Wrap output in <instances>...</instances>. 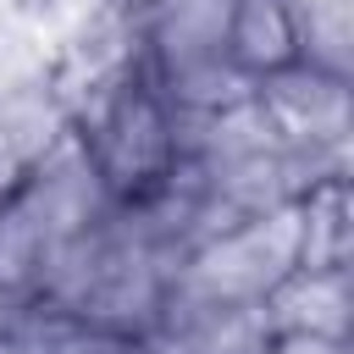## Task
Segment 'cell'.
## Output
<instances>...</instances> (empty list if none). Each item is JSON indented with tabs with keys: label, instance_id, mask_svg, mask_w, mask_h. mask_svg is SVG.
I'll return each instance as SVG.
<instances>
[{
	"label": "cell",
	"instance_id": "1",
	"mask_svg": "<svg viewBox=\"0 0 354 354\" xmlns=\"http://www.w3.org/2000/svg\"><path fill=\"white\" fill-rule=\"evenodd\" d=\"M166 160V122L155 111L149 94H133L111 111L105 122V166H111V183L116 188H144L155 183Z\"/></svg>",
	"mask_w": 354,
	"mask_h": 354
},
{
	"label": "cell",
	"instance_id": "2",
	"mask_svg": "<svg viewBox=\"0 0 354 354\" xmlns=\"http://www.w3.org/2000/svg\"><path fill=\"white\" fill-rule=\"evenodd\" d=\"M293 22L282 11V0H243L232 17V55L254 72H277L282 61H293Z\"/></svg>",
	"mask_w": 354,
	"mask_h": 354
}]
</instances>
